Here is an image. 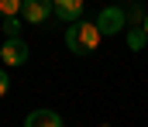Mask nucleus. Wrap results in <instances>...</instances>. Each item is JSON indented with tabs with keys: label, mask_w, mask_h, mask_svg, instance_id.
<instances>
[{
	"label": "nucleus",
	"mask_w": 148,
	"mask_h": 127,
	"mask_svg": "<svg viewBox=\"0 0 148 127\" xmlns=\"http://www.w3.org/2000/svg\"><path fill=\"white\" fill-rule=\"evenodd\" d=\"M100 28H97V21H79L73 28H66V45L73 48L76 55H93L97 52V45H100Z\"/></svg>",
	"instance_id": "f257e3e1"
},
{
	"label": "nucleus",
	"mask_w": 148,
	"mask_h": 127,
	"mask_svg": "<svg viewBox=\"0 0 148 127\" xmlns=\"http://www.w3.org/2000/svg\"><path fill=\"white\" fill-rule=\"evenodd\" d=\"M0 62H3V65H14V69L24 65V62H28V45L21 41V38H7L3 48H0Z\"/></svg>",
	"instance_id": "f03ea898"
},
{
	"label": "nucleus",
	"mask_w": 148,
	"mask_h": 127,
	"mask_svg": "<svg viewBox=\"0 0 148 127\" xmlns=\"http://www.w3.org/2000/svg\"><path fill=\"white\" fill-rule=\"evenodd\" d=\"M97 28H100V35H121L124 31V10L121 7H103L100 17H97Z\"/></svg>",
	"instance_id": "7ed1b4c3"
},
{
	"label": "nucleus",
	"mask_w": 148,
	"mask_h": 127,
	"mask_svg": "<svg viewBox=\"0 0 148 127\" xmlns=\"http://www.w3.org/2000/svg\"><path fill=\"white\" fill-rule=\"evenodd\" d=\"M52 14H55V10H52L48 0H24V10H21V17H24L28 24H45Z\"/></svg>",
	"instance_id": "20e7f679"
},
{
	"label": "nucleus",
	"mask_w": 148,
	"mask_h": 127,
	"mask_svg": "<svg viewBox=\"0 0 148 127\" xmlns=\"http://www.w3.org/2000/svg\"><path fill=\"white\" fill-rule=\"evenodd\" d=\"M52 10H55L59 21H66L73 28V24H79V17H83V0H55Z\"/></svg>",
	"instance_id": "39448f33"
},
{
	"label": "nucleus",
	"mask_w": 148,
	"mask_h": 127,
	"mask_svg": "<svg viewBox=\"0 0 148 127\" xmlns=\"http://www.w3.org/2000/svg\"><path fill=\"white\" fill-rule=\"evenodd\" d=\"M24 127H62V117L55 110H35V113H28Z\"/></svg>",
	"instance_id": "423d86ee"
},
{
	"label": "nucleus",
	"mask_w": 148,
	"mask_h": 127,
	"mask_svg": "<svg viewBox=\"0 0 148 127\" xmlns=\"http://www.w3.org/2000/svg\"><path fill=\"white\" fill-rule=\"evenodd\" d=\"M21 10H24V0H0V14H3L7 21H10L14 14H21Z\"/></svg>",
	"instance_id": "0eeeda50"
},
{
	"label": "nucleus",
	"mask_w": 148,
	"mask_h": 127,
	"mask_svg": "<svg viewBox=\"0 0 148 127\" xmlns=\"http://www.w3.org/2000/svg\"><path fill=\"white\" fill-rule=\"evenodd\" d=\"M145 41H148V35L141 31V28H131V31H127V48L138 52V48H145Z\"/></svg>",
	"instance_id": "6e6552de"
},
{
	"label": "nucleus",
	"mask_w": 148,
	"mask_h": 127,
	"mask_svg": "<svg viewBox=\"0 0 148 127\" xmlns=\"http://www.w3.org/2000/svg\"><path fill=\"white\" fill-rule=\"evenodd\" d=\"M17 31H21V21H17V17L3 21V35H7V38H17Z\"/></svg>",
	"instance_id": "1a4fd4ad"
},
{
	"label": "nucleus",
	"mask_w": 148,
	"mask_h": 127,
	"mask_svg": "<svg viewBox=\"0 0 148 127\" xmlns=\"http://www.w3.org/2000/svg\"><path fill=\"white\" fill-rule=\"evenodd\" d=\"M7 89H10V76H7V72H3V69H0V96H3V93H7Z\"/></svg>",
	"instance_id": "9d476101"
},
{
	"label": "nucleus",
	"mask_w": 148,
	"mask_h": 127,
	"mask_svg": "<svg viewBox=\"0 0 148 127\" xmlns=\"http://www.w3.org/2000/svg\"><path fill=\"white\" fill-rule=\"evenodd\" d=\"M141 31H145V35H148V17H145V21H141Z\"/></svg>",
	"instance_id": "9b49d317"
}]
</instances>
